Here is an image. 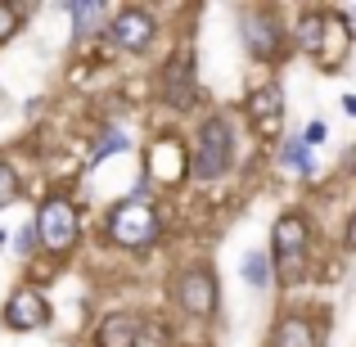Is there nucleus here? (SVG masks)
<instances>
[{
	"label": "nucleus",
	"mask_w": 356,
	"mask_h": 347,
	"mask_svg": "<svg viewBox=\"0 0 356 347\" xmlns=\"http://www.w3.org/2000/svg\"><path fill=\"white\" fill-rule=\"evenodd\" d=\"M108 234L118 248H149L158 239V208L149 199H122L118 208H108Z\"/></svg>",
	"instance_id": "1"
},
{
	"label": "nucleus",
	"mask_w": 356,
	"mask_h": 347,
	"mask_svg": "<svg viewBox=\"0 0 356 347\" xmlns=\"http://www.w3.org/2000/svg\"><path fill=\"white\" fill-rule=\"evenodd\" d=\"M36 234H41V243L54 252V257H63V252H72V243H77L81 234V217L77 208H72L68 199H45L41 208H36Z\"/></svg>",
	"instance_id": "2"
},
{
	"label": "nucleus",
	"mask_w": 356,
	"mask_h": 347,
	"mask_svg": "<svg viewBox=\"0 0 356 347\" xmlns=\"http://www.w3.org/2000/svg\"><path fill=\"white\" fill-rule=\"evenodd\" d=\"M230 163V122L226 118H208L199 131V145L190 154V172L199 181H217Z\"/></svg>",
	"instance_id": "3"
},
{
	"label": "nucleus",
	"mask_w": 356,
	"mask_h": 347,
	"mask_svg": "<svg viewBox=\"0 0 356 347\" xmlns=\"http://www.w3.org/2000/svg\"><path fill=\"white\" fill-rule=\"evenodd\" d=\"M270 239H275L280 280L293 284V280L302 275V257H307V239H312V230H307V221L298 217V212H284V217L275 221V230H270Z\"/></svg>",
	"instance_id": "4"
},
{
	"label": "nucleus",
	"mask_w": 356,
	"mask_h": 347,
	"mask_svg": "<svg viewBox=\"0 0 356 347\" xmlns=\"http://www.w3.org/2000/svg\"><path fill=\"white\" fill-rule=\"evenodd\" d=\"M176 302L190 316H199V321L217 312V280H212V271H203V266L181 271L176 275Z\"/></svg>",
	"instance_id": "5"
},
{
	"label": "nucleus",
	"mask_w": 356,
	"mask_h": 347,
	"mask_svg": "<svg viewBox=\"0 0 356 347\" xmlns=\"http://www.w3.org/2000/svg\"><path fill=\"white\" fill-rule=\"evenodd\" d=\"M243 41H248V50L257 54V59H266V63H275V59H280V50H284V32L275 27L270 9L243 14Z\"/></svg>",
	"instance_id": "6"
},
{
	"label": "nucleus",
	"mask_w": 356,
	"mask_h": 347,
	"mask_svg": "<svg viewBox=\"0 0 356 347\" xmlns=\"http://www.w3.org/2000/svg\"><path fill=\"white\" fill-rule=\"evenodd\" d=\"M248 113H252V127H257L261 140H275L280 127H284V95H280V86H257L252 90Z\"/></svg>",
	"instance_id": "7"
},
{
	"label": "nucleus",
	"mask_w": 356,
	"mask_h": 347,
	"mask_svg": "<svg viewBox=\"0 0 356 347\" xmlns=\"http://www.w3.org/2000/svg\"><path fill=\"white\" fill-rule=\"evenodd\" d=\"M113 45L118 50H127V54H140V50H149V41H154V18L145 14V9H122V14L113 18Z\"/></svg>",
	"instance_id": "8"
},
{
	"label": "nucleus",
	"mask_w": 356,
	"mask_h": 347,
	"mask_svg": "<svg viewBox=\"0 0 356 347\" xmlns=\"http://www.w3.org/2000/svg\"><path fill=\"white\" fill-rule=\"evenodd\" d=\"M45 316H50V307H45L41 289L23 284V289H14V293H9V302H5V321L14 325V330H41Z\"/></svg>",
	"instance_id": "9"
},
{
	"label": "nucleus",
	"mask_w": 356,
	"mask_h": 347,
	"mask_svg": "<svg viewBox=\"0 0 356 347\" xmlns=\"http://www.w3.org/2000/svg\"><path fill=\"white\" fill-rule=\"evenodd\" d=\"M163 99L172 108H190V99H194V63L190 59H172L163 68Z\"/></svg>",
	"instance_id": "10"
},
{
	"label": "nucleus",
	"mask_w": 356,
	"mask_h": 347,
	"mask_svg": "<svg viewBox=\"0 0 356 347\" xmlns=\"http://www.w3.org/2000/svg\"><path fill=\"white\" fill-rule=\"evenodd\" d=\"M270 347H316V325L307 316H280L275 334H270Z\"/></svg>",
	"instance_id": "11"
},
{
	"label": "nucleus",
	"mask_w": 356,
	"mask_h": 347,
	"mask_svg": "<svg viewBox=\"0 0 356 347\" xmlns=\"http://www.w3.org/2000/svg\"><path fill=\"white\" fill-rule=\"evenodd\" d=\"M140 343V325L136 316H104V325H99V347H136Z\"/></svg>",
	"instance_id": "12"
},
{
	"label": "nucleus",
	"mask_w": 356,
	"mask_h": 347,
	"mask_svg": "<svg viewBox=\"0 0 356 347\" xmlns=\"http://www.w3.org/2000/svg\"><path fill=\"white\" fill-rule=\"evenodd\" d=\"M330 14H321V9H312V14H302V23H298V45H302L307 54H316L321 59L325 54V41H330Z\"/></svg>",
	"instance_id": "13"
},
{
	"label": "nucleus",
	"mask_w": 356,
	"mask_h": 347,
	"mask_svg": "<svg viewBox=\"0 0 356 347\" xmlns=\"http://www.w3.org/2000/svg\"><path fill=\"white\" fill-rule=\"evenodd\" d=\"M72 14V27H77V36H95L99 23L108 18V5L104 0H81V5H63Z\"/></svg>",
	"instance_id": "14"
},
{
	"label": "nucleus",
	"mask_w": 356,
	"mask_h": 347,
	"mask_svg": "<svg viewBox=\"0 0 356 347\" xmlns=\"http://www.w3.org/2000/svg\"><path fill=\"white\" fill-rule=\"evenodd\" d=\"M243 284H252V289H266L270 284V257L266 252H243Z\"/></svg>",
	"instance_id": "15"
},
{
	"label": "nucleus",
	"mask_w": 356,
	"mask_h": 347,
	"mask_svg": "<svg viewBox=\"0 0 356 347\" xmlns=\"http://www.w3.org/2000/svg\"><path fill=\"white\" fill-rule=\"evenodd\" d=\"M280 163H284L289 172H302V176H312V172H316V167H312V154H307L302 140H289V145L280 149Z\"/></svg>",
	"instance_id": "16"
},
{
	"label": "nucleus",
	"mask_w": 356,
	"mask_h": 347,
	"mask_svg": "<svg viewBox=\"0 0 356 347\" xmlns=\"http://www.w3.org/2000/svg\"><path fill=\"white\" fill-rule=\"evenodd\" d=\"M18 194V176H14V167L5 163V158H0V208H5L9 199H14Z\"/></svg>",
	"instance_id": "17"
},
{
	"label": "nucleus",
	"mask_w": 356,
	"mask_h": 347,
	"mask_svg": "<svg viewBox=\"0 0 356 347\" xmlns=\"http://www.w3.org/2000/svg\"><path fill=\"white\" fill-rule=\"evenodd\" d=\"M18 9H9V5H0V41H5V36H14V27H18Z\"/></svg>",
	"instance_id": "18"
},
{
	"label": "nucleus",
	"mask_w": 356,
	"mask_h": 347,
	"mask_svg": "<svg viewBox=\"0 0 356 347\" xmlns=\"http://www.w3.org/2000/svg\"><path fill=\"white\" fill-rule=\"evenodd\" d=\"M36 239H41V234H36V221H32V226L18 230V252H23V257H27V252H36Z\"/></svg>",
	"instance_id": "19"
},
{
	"label": "nucleus",
	"mask_w": 356,
	"mask_h": 347,
	"mask_svg": "<svg viewBox=\"0 0 356 347\" xmlns=\"http://www.w3.org/2000/svg\"><path fill=\"white\" fill-rule=\"evenodd\" d=\"M334 18L343 23V32H348V36H356V5H339V9H334Z\"/></svg>",
	"instance_id": "20"
},
{
	"label": "nucleus",
	"mask_w": 356,
	"mask_h": 347,
	"mask_svg": "<svg viewBox=\"0 0 356 347\" xmlns=\"http://www.w3.org/2000/svg\"><path fill=\"white\" fill-rule=\"evenodd\" d=\"M325 140V122H312V127H307V136H302V145L312 149V145H321Z\"/></svg>",
	"instance_id": "21"
},
{
	"label": "nucleus",
	"mask_w": 356,
	"mask_h": 347,
	"mask_svg": "<svg viewBox=\"0 0 356 347\" xmlns=\"http://www.w3.org/2000/svg\"><path fill=\"white\" fill-rule=\"evenodd\" d=\"M348 248H352V252H356V217H352V221H348Z\"/></svg>",
	"instance_id": "22"
},
{
	"label": "nucleus",
	"mask_w": 356,
	"mask_h": 347,
	"mask_svg": "<svg viewBox=\"0 0 356 347\" xmlns=\"http://www.w3.org/2000/svg\"><path fill=\"white\" fill-rule=\"evenodd\" d=\"M343 108H348V118H356V95H348V99H343Z\"/></svg>",
	"instance_id": "23"
},
{
	"label": "nucleus",
	"mask_w": 356,
	"mask_h": 347,
	"mask_svg": "<svg viewBox=\"0 0 356 347\" xmlns=\"http://www.w3.org/2000/svg\"><path fill=\"white\" fill-rule=\"evenodd\" d=\"M0 243H5V230H0Z\"/></svg>",
	"instance_id": "24"
}]
</instances>
